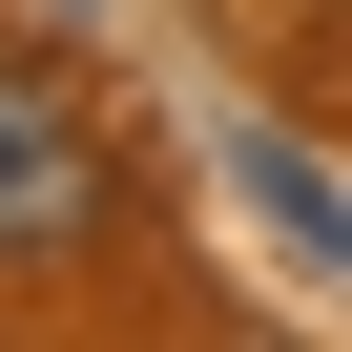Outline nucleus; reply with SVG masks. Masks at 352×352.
Listing matches in <instances>:
<instances>
[{
    "mask_svg": "<svg viewBox=\"0 0 352 352\" xmlns=\"http://www.w3.org/2000/svg\"><path fill=\"white\" fill-rule=\"evenodd\" d=\"M104 208H124L104 124H83L42 63H0V270H63V249H104Z\"/></svg>",
    "mask_w": 352,
    "mask_h": 352,
    "instance_id": "1",
    "label": "nucleus"
},
{
    "mask_svg": "<svg viewBox=\"0 0 352 352\" xmlns=\"http://www.w3.org/2000/svg\"><path fill=\"white\" fill-rule=\"evenodd\" d=\"M249 208H270L290 249H331V270H352V187H331L311 145H249Z\"/></svg>",
    "mask_w": 352,
    "mask_h": 352,
    "instance_id": "2",
    "label": "nucleus"
},
{
    "mask_svg": "<svg viewBox=\"0 0 352 352\" xmlns=\"http://www.w3.org/2000/svg\"><path fill=\"white\" fill-rule=\"evenodd\" d=\"M63 21H104V0H63Z\"/></svg>",
    "mask_w": 352,
    "mask_h": 352,
    "instance_id": "3",
    "label": "nucleus"
}]
</instances>
